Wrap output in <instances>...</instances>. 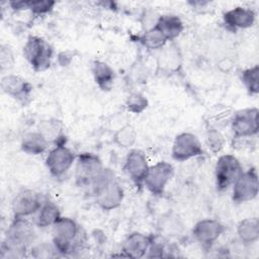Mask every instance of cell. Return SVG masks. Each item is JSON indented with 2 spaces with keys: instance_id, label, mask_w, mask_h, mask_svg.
<instances>
[{
  "instance_id": "obj_1",
  "label": "cell",
  "mask_w": 259,
  "mask_h": 259,
  "mask_svg": "<svg viewBox=\"0 0 259 259\" xmlns=\"http://www.w3.org/2000/svg\"><path fill=\"white\" fill-rule=\"evenodd\" d=\"M35 239L34 226L26 218L14 217L1 245L2 258L23 257Z\"/></svg>"
},
{
  "instance_id": "obj_2",
  "label": "cell",
  "mask_w": 259,
  "mask_h": 259,
  "mask_svg": "<svg viewBox=\"0 0 259 259\" xmlns=\"http://www.w3.org/2000/svg\"><path fill=\"white\" fill-rule=\"evenodd\" d=\"M53 244L59 254L68 255L73 253L81 241V229L71 218L61 217L52 226Z\"/></svg>"
},
{
  "instance_id": "obj_3",
  "label": "cell",
  "mask_w": 259,
  "mask_h": 259,
  "mask_svg": "<svg viewBox=\"0 0 259 259\" xmlns=\"http://www.w3.org/2000/svg\"><path fill=\"white\" fill-rule=\"evenodd\" d=\"M23 57L35 72H44L51 66L54 50L42 37L29 35L22 49Z\"/></svg>"
},
{
  "instance_id": "obj_4",
  "label": "cell",
  "mask_w": 259,
  "mask_h": 259,
  "mask_svg": "<svg viewBox=\"0 0 259 259\" xmlns=\"http://www.w3.org/2000/svg\"><path fill=\"white\" fill-rule=\"evenodd\" d=\"M243 171V166L236 156L232 154L220 156L214 166L217 189L224 191L231 187Z\"/></svg>"
},
{
  "instance_id": "obj_5",
  "label": "cell",
  "mask_w": 259,
  "mask_h": 259,
  "mask_svg": "<svg viewBox=\"0 0 259 259\" xmlns=\"http://www.w3.org/2000/svg\"><path fill=\"white\" fill-rule=\"evenodd\" d=\"M232 186V199L234 202L244 203L253 200L259 192L257 170L250 168L243 171Z\"/></svg>"
},
{
  "instance_id": "obj_6",
  "label": "cell",
  "mask_w": 259,
  "mask_h": 259,
  "mask_svg": "<svg viewBox=\"0 0 259 259\" xmlns=\"http://www.w3.org/2000/svg\"><path fill=\"white\" fill-rule=\"evenodd\" d=\"M174 175V167L167 161H159L149 167L144 186L153 195H162Z\"/></svg>"
},
{
  "instance_id": "obj_7",
  "label": "cell",
  "mask_w": 259,
  "mask_h": 259,
  "mask_svg": "<svg viewBox=\"0 0 259 259\" xmlns=\"http://www.w3.org/2000/svg\"><path fill=\"white\" fill-rule=\"evenodd\" d=\"M104 168L100 158L93 153H82L76 158L75 180L81 187L90 186L93 179Z\"/></svg>"
},
{
  "instance_id": "obj_8",
  "label": "cell",
  "mask_w": 259,
  "mask_h": 259,
  "mask_svg": "<svg viewBox=\"0 0 259 259\" xmlns=\"http://www.w3.org/2000/svg\"><path fill=\"white\" fill-rule=\"evenodd\" d=\"M203 154L201 143L196 135L183 132L177 135L173 141L171 155L175 161L184 162Z\"/></svg>"
},
{
  "instance_id": "obj_9",
  "label": "cell",
  "mask_w": 259,
  "mask_h": 259,
  "mask_svg": "<svg viewBox=\"0 0 259 259\" xmlns=\"http://www.w3.org/2000/svg\"><path fill=\"white\" fill-rule=\"evenodd\" d=\"M76 156L65 144L56 145L50 150L46 158V167L53 177L59 178L67 173L73 166Z\"/></svg>"
},
{
  "instance_id": "obj_10",
  "label": "cell",
  "mask_w": 259,
  "mask_h": 259,
  "mask_svg": "<svg viewBox=\"0 0 259 259\" xmlns=\"http://www.w3.org/2000/svg\"><path fill=\"white\" fill-rule=\"evenodd\" d=\"M258 108L249 107L236 111L231 120L234 137L238 139L251 138L258 134Z\"/></svg>"
},
{
  "instance_id": "obj_11",
  "label": "cell",
  "mask_w": 259,
  "mask_h": 259,
  "mask_svg": "<svg viewBox=\"0 0 259 259\" xmlns=\"http://www.w3.org/2000/svg\"><path fill=\"white\" fill-rule=\"evenodd\" d=\"M149 163L146 154L138 149L131 150L125 157L123 164V171L132 182L141 187L144 185V179L149 170Z\"/></svg>"
},
{
  "instance_id": "obj_12",
  "label": "cell",
  "mask_w": 259,
  "mask_h": 259,
  "mask_svg": "<svg viewBox=\"0 0 259 259\" xmlns=\"http://www.w3.org/2000/svg\"><path fill=\"white\" fill-rule=\"evenodd\" d=\"M0 85L2 91L17 102L23 105L29 102L32 86L24 78L14 74H7L2 77Z\"/></svg>"
},
{
  "instance_id": "obj_13",
  "label": "cell",
  "mask_w": 259,
  "mask_h": 259,
  "mask_svg": "<svg viewBox=\"0 0 259 259\" xmlns=\"http://www.w3.org/2000/svg\"><path fill=\"white\" fill-rule=\"evenodd\" d=\"M41 196L32 189H22L13 198L11 208L14 217L27 218L35 214L42 204Z\"/></svg>"
},
{
  "instance_id": "obj_14",
  "label": "cell",
  "mask_w": 259,
  "mask_h": 259,
  "mask_svg": "<svg viewBox=\"0 0 259 259\" xmlns=\"http://www.w3.org/2000/svg\"><path fill=\"white\" fill-rule=\"evenodd\" d=\"M225 232V227L214 219H203L198 221L193 229L194 239L204 248L211 247Z\"/></svg>"
},
{
  "instance_id": "obj_15",
  "label": "cell",
  "mask_w": 259,
  "mask_h": 259,
  "mask_svg": "<svg viewBox=\"0 0 259 259\" xmlns=\"http://www.w3.org/2000/svg\"><path fill=\"white\" fill-rule=\"evenodd\" d=\"M93 195L96 204L101 209L112 210L121 204L124 197V191L121 185L116 180H113Z\"/></svg>"
},
{
  "instance_id": "obj_16",
  "label": "cell",
  "mask_w": 259,
  "mask_h": 259,
  "mask_svg": "<svg viewBox=\"0 0 259 259\" xmlns=\"http://www.w3.org/2000/svg\"><path fill=\"white\" fill-rule=\"evenodd\" d=\"M223 20L225 25L231 30L246 29L254 25L256 13L251 8L237 6L226 11L223 15Z\"/></svg>"
},
{
  "instance_id": "obj_17",
  "label": "cell",
  "mask_w": 259,
  "mask_h": 259,
  "mask_svg": "<svg viewBox=\"0 0 259 259\" xmlns=\"http://www.w3.org/2000/svg\"><path fill=\"white\" fill-rule=\"evenodd\" d=\"M153 237L140 232L128 234L122 242L121 251L124 257L142 258L147 255Z\"/></svg>"
},
{
  "instance_id": "obj_18",
  "label": "cell",
  "mask_w": 259,
  "mask_h": 259,
  "mask_svg": "<svg viewBox=\"0 0 259 259\" xmlns=\"http://www.w3.org/2000/svg\"><path fill=\"white\" fill-rule=\"evenodd\" d=\"M50 146V142L45 136L36 131L26 133L20 142V149L27 155L37 156L45 153Z\"/></svg>"
},
{
  "instance_id": "obj_19",
  "label": "cell",
  "mask_w": 259,
  "mask_h": 259,
  "mask_svg": "<svg viewBox=\"0 0 259 259\" xmlns=\"http://www.w3.org/2000/svg\"><path fill=\"white\" fill-rule=\"evenodd\" d=\"M34 215V224L40 229L52 227L62 217L57 203L50 199H45L42 201L41 206Z\"/></svg>"
},
{
  "instance_id": "obj_20",
  "label": "cell",
  "mask_w": 259,
  "mask_h": 259,
  "mask_svg": "<svg viewBox=\"0 0 259 259\" xmlns=\"http://www.w3.org/2000/svg\"><path fill=\"white\" fill-rule=\"evenodd\" d=\"M91 71L95 83L101 90L107 91L111 89L115 74L113 69L107 63L96 60L92 63Z\"/></svg>"
},
{
  "instance_id": "obj_21",
  "label": "cell",
  "mask_w": 259,
  "mask_h": 259,
  "mask_svg": "<svg viewBox=\"0 0 259 259\" xmlns=\"http://www.w3.org/2000/svg\"><path fill=\"white\" fill-rule=\"evenodd\" d=\"M156 27L163 33L168 41L176 39L184 29L182 20L177 15L173 14L161 15Z\"/></svg>"
},
{
  "instance_id": "obj_22",
  "label": "cell",
  "mask_w": 259,
  "mask_h": 259,
  "mask_svg": "<svg viewBox=\"0 0 259 259\" xmlns=\"http://www.w3.org/2000/svg\"><path fill=\"white\" fill-rule=\"evenodd\" d=\"M237 235L244 244H253L259 239V221L257 218H247L239 222Z\"/></svg>"
},
{
  "instance_id": "obj_23",
  "label": "cell",
  "mask_w": 259,
  "mask_h": 259,
  "mask_svg": "<svg viewBox=\"0 0 259 259\" xmlns=\"http://www.w3.org/2000/svg\"><path fill=\"white\" fill-rule=\"evenodd\" d=\"M38 132H40L45 136L50 144L53 143L56 146L66 143V137L63 134V126L60 120H42L38 125Z\"/></svg>"
},
{
  "instance_id": "obj_24",
  "label": "cell",
  "mask_w": 259,
  "mask_h": 259,
  "mask_svg": "<svg viewBox=\"0 0 259 259\" xmlns=\"http://www.w3.org/2000/svg\"><path fill=\"white\" fill-rule=\"evenodd\" d=\"M138 139V133L132 124H124L113 135V143L123 149L132 148Z\"/></svg>"
},
{
  "instance_id": "obj_25",
  "label": "cell",
  "mask_w": 259,
  "mask_h": 259,
  "mask_svg": "<svg viewBox=\"0 0 259 259\" xmlns=\"http://www.w3.org/2000/svg\"><path fill=\"white\" fill-rule=\"evenodd\" d=\"M166 37L163 35V33L157 28L150 29L148 31H145L140 36V42L149 51H156L163 49L167 44Z\"/></svg>"
},
{
  "instance_id": "obj_26",
  "label": "cell",
  "mask_w": 259,
  "mask_h": 259,
  "mask_svg": "<svg viewBox=\"0 0 259 259\" xmlns=\"http://www.w3.org/2000/svg\"><path fill=\"white\" fill-rule=\"evenodd\" d=\"M241 81L246 90L251 95H256L259 92V67L255 65L241 72Z\"/></svg>"
},
{
  "instance_id": "obj_27",
  "label": "cell",
  "mask_w": 259,
  "mask_h": 259,
  "mask_svg": "<svg viewBox=\"0 0 259 259\" xmlns=\"http://www.w3.org/2000/svg\"><path fill=\"white\" fill-rule=\"evenodd\" d=\"M148 105L149 101L142 92H132L125 100V108L127 111L135 114L142 113Z\"/></svg>"
},
{
  "instance_id": "obj_28",
  "label": "cell",
  "mask_w": 259,
  "mask_h": 259,
  "mask_svg": "<svg viewBox=\"0 0 259 259\" xmlns=\"http://www.w3.org/2000/svg\"><path fill=\"white\" fill-rule=\"evenodd\" d=\"M159 229L161 230V233L164 234L163 236L171 237L177 236L183 230V225L178 217L169 214L161 220Z\"/></svg>"
},
{
  "instance_id": "obj_29",
  "label": "cell",
  "mask_w": 259,
  "mask_h": 259,
  "mask_svg": "<svg viewBox=\"0 0 259 259\" xmlns=\"http://www.w3.org/2000/svg\"><path fill=\"white\" fill-rule=\"evenodd\" d=\"M205 143L209 151L212 152L213 154H217L224 149L226 141L221 132H219L215 128H210L206 133Z\"/></svg>"
},
{
  "instance_id": "obj_30",
  "label": "cell",
  "mask_w": 259,
  "mask_h": 259,
  "mask_svg": "<svg viewBox=\"0 0 259 259\" xmlns=\"http://www.w3.org/2000/svg\"><path fill=\"white\" fill-rule=\"evenodd\" d=\"M160 17H161V14L158 11L153 9H145L142 12L141 18H140V22L144 32L155 28L158 24Z\"/></svg>"
},
{
  "instance_id": "obj_31",
  "label": "cell",
  "mask_w": 259,
  "mask_h": 259,
  "mask_svg": "<svg viewBox=\"0 0 259 259\" xmlns=\"http://www.w3.org/2000/svg\"><path fill=\"white\" fill-rule=\"evenodd\" d=\"M30 251H31V255L35 258H52V257H55L58 253L53 242L39 243L35 246H32Z\"/></svg>"
},
{
  "instance_id": "obj_32",
  "label": "cell",
  "mask_w": 259,
  "mask_h": 259,
  "mask_svg": "<svg viewBox=\"0 0 259 259\" xmlns=\"http://www.w3.org/2000/svg\"><path fill=\"white\" fill-rule=\"evenodd\" d=\"M56 2L55 1H27V10H30V12L34 15H44L49 12H51L55 6Z\"/></svg>"
},
{
  "instance_id": "obj_33",
  "label": "cell",
  "mask_w": 259,
  "mask_h": 259,
  "mask_svg": "<svg viewBox=\"0 0 259 259\" xmlns=\"http://www.w3.org/2000/svg\"><path fill=\"white\" fill-rule=\"evenodd\" d=\"M14 65V56L8 45L2 44L0 47V66L1 71H8Z\"/></svg>"
}]
</instances>
